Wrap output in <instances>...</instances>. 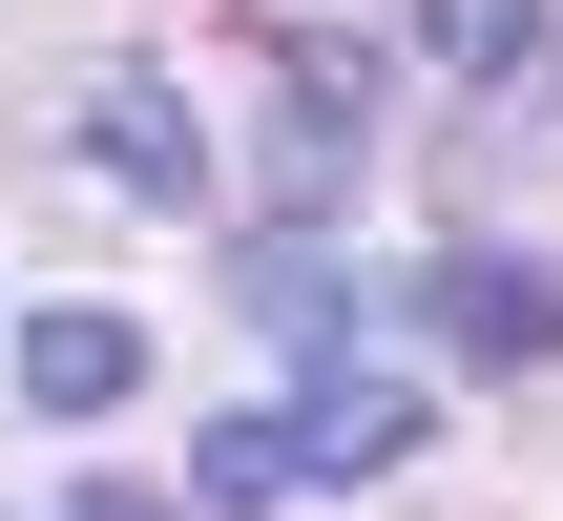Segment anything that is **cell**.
Segmentation results:
<instances>
[{
    "label": "cell",
    "instance_id": "cell-1",
    "mask_svg": "<svg viewBox=\"0 0 563 521\" xmlns=\"http://www.w3.org/2000/svg\"><path fill=\"white\" fill-rule=\"evenodd\" d=\"M418 334H439L460 376H543V355H563V271H543V251H481V230H460V251L418 271Z\"/></svg>",
    "mask_w": 563,
    "mask_h": 521
},
{
    "label": "cell",
    "instance_id": "cell-2",
    "mask_svg": "<svg viewBox=\"0 0 563 521\" xmlns=\"http://www.w3.org/2000/svg\"><path fill=\"white\" fill-rule=\"evenodd\" d=\"M230 313H251V334H292L313 376L355 355V271H334V251H292V230H251V251H230Z\"/></svg>",
    "mask_w": 563,
    "mask_h": 521
},
{
    "label": "cell",
    "instance_id": "cell-3",
    "mask_svg": "<svg viewBox=\"0 0 563 521\" xmlns=\"http://www.w3.org/2000/svg\"><path fill=\"white\" fill-rule=\"evenodd\" d=\"M125 376H146V313H84V292L21 313V397L42 418H125Z\"/></svg>",
    "mask_w": 563,
    "mask_h": 521
},
{
    "label": "cell",
    "instance_id": "cell-4",
    "mask_svg": "<svg viewBox=\"0 0 563 521\" xmlns=\"http://www.w3.org/2000/svg\"><path fill=\"white\" fill-rule=\"evenodd\" d=\"M84 167H104V188H146V209H209V146H188V104H167V84H104V104H84Z\"/></svg>",
    "mask_w": 563,
    "mask_h": 521
},
{
    "label": "cell",
    "instance_id": "cell-5",
    "mask_svg": "<svg viewBox=\"0 0 563 521\" xmlns=\"http://www.w3.org/2000/svg\"><path fill=\"white\" fill-rule=\"evenodd\" d=\"M292 418H313V480H397V459H418V397H397V376H313Z\"/></svg>",
    "mask_w": 563,
    "mask_h": 521
},
{
    "label": "cell",
    "instance_id": "cell-6",
    "mask_svg": "<svg viewBox=\"0 0 563 521\" xmlns=\"http://www.w3.org/2000/svg\"><path fill=\"white\" fill-rule=\"evenodd\" d=\"M188 480H209L230 521H272V501H313V418H209V439H188Z\"/></svg>",
    "mask_w": 563,
    "mask_h": 521
},
{
    "label": "cell",
    "instance_id": "cell-7",
    "mask_svg": "<svg viewBox=\"0 0 563 521\" xmlns=\"http://www.w3.org/2000/svg\"><path fill=\"white\" fill-rule=\"evenodd\" d=\"M439 42H460V63H522V42H543V0H439Z\"/></svg>",
    "mask_w": 563,
    "mask_h": 521
},
{
    "label": "cell",
    "instance_id": "cell-8",
    "mask_svg": "<svg viewBox=\"0 0 563 521\" xmlns=\"http://www.w3.org/2000/svg\"><path fill=\"white\" fill-rule=\"evenodd\" d=\"M63 521H167V501H146V480H84V501H63Z\"/></svg>",
    "mask_w": 563,
    "mask_h": 521
}]
</instances>
